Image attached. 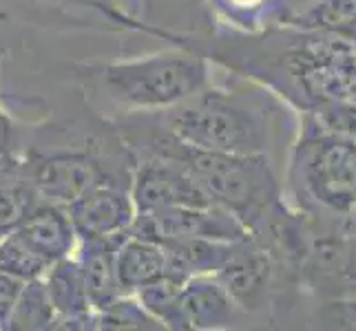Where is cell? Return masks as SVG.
I'll list each match as a JSON object with an SVG mask.
<instances>
[{
    "instance_id": "3957f363",
    "label": "cell",
    "mask_w": 356,
    "mask_h": 331,
    "mask_svg": "<svg viewBox=\"0 0 356 331\" xmlns=\"http://www.w3.org/2000/svg\"><path fill=\"white\" fill-rule=\"evenodd\" d=\"M179 142L204 151L266 155L270 142L268 113L239 91L206 89L159 113H146Z\"/></svg>"
},
{
    "instance_id": "d4e9b609",
    "label": "cell",
    "mask_w": 356,
    "mask_h": 331,
    "mask_svg": "<svg viewBox=\"0 0 356 331\" xmlns=\"http://www.w3.org/2000/svg\"><path fill=\"white\" fill-rule=\"evenodd\" d=\"M318 0H281V16H290L292 20H299L308 16Z\"/></svg>"
},
{
    "instance_id": "2e32d148",
    "label": "cell",
    "mask_w": 356,
    "mask_h": 331,
    "mask_svg": "<svg viewBox=\"0 0 356 331\" xmlns=\"http://www.w3.org/2000/svg\"><path fill=\"white\" fill-rule=\"evenodd\" d=\"M166 254V276L186 283L193 276L215 274L224 263L232 241L213 239H166L157 241Z\"/></svg>"
},
{
    "instance_id": "7402d4cb",
    "label": "cell",
    "mask_w": 356,
    "mask_h": 331,
    "mask_svg": "<svg viewBox=\"0 0 356 331\" xmlns=\"http://www.w3.org/2000/svg\"><path fill=\"white\" fill-rule=\"evenodd\" d=\"M35 201L38 197L22 179V173L18 177L0 181V237L14 232Z\"/></svg>"
},
{
    "instance_id": "ffe728a7",
    "label": "cell",
    "mask_w": 356,
    "mask_h": 331,
    "mask_svg": "<svg viewBox=\"0 0 356 331\" xmlns=\"http://www.w3.org/2000/svg\"><path fill=\"white\" fill-rule=\"evenodd\" d=\"M49 265L51 263L44 261L18 232H9V235L0 237V272L3 274L27 283L33 278H42Z\"/></svg>"
},
{
    "instance_id": "e0dca14e",
    "label": "cell",
    "mask_w": 356,
    "mask_h": 331,
    "mask_svg": "<svg viewBox=\"0 0 356 331\" xmlns=\"http://www.w3.org/2000/svg\"><path fill=\"white\" fill-rule=\"evenodd\" d=\"M56 309L44 289L42 278H33L22 283L18 300L11 312L7 329L11 331H47L54 329Z\"/></svg>"
},
{
    "instance_id": "9c48e42d",
    "label": "cell",
    "mask_w": 356,
    "mask_h": 331,
    "mask_svg": "<svg viewBox=\"0 0 356 331\" xmlns=\"http://www.w3.org/2000/svg\"><path fill=\"white\" fill-rule=\"evenodd\" d=\"M131 183L120 179H102L78 197L65 210L80 241L102 239L129 232L135 221Z\"/></svg>"
},
{
    "instance_id": "ac0fdd59",
    "label": "cell",
    "mask_w": 356,
    "mask_h": 331,
    "mask_svg": "<svg viewBox=\"0 0 356 331\" xmlns=\"http://www.w3.org/2000/svg\"><path fill=\"white\" fill-rule=\"evenodd\" d=\"M135 296L144 305V309L162 325V329L188 331L186 318L181 312V283H177V280L162 276L155 283L138 289Z\"/></svg>"
},
{
    "instance_id": "277c9868",
    "label": "cell",
    "mask_w": 356,
    "mask_h": 331,
    "mask_svg": "<svg viewBox=\"0 0 356 331\" xmlns=\"http://www.w3.org/2000/svg\"><path fill=\"white\" fill-rule=\"evenodd\" d=\"M294 183L316 203L348 212L356 205V142L346 133L308 135L292 166Z\"/></svg>"
},
{
    "instance_id": "7c38bea8",
    "label": "cell",
    "mask_w": 356,
    "mask_h": 331,
    "mask_svg": "<svg viewBox=\"0 0 356 331\" xmlns=\"http://www.w3.org/2000/svg\"><path fill=\"white\" fill-rule=\"evenodd\" d=\"M14 232H18L49 263H56L65 256H73L80 243L65 207L40 199L33 203V207Z\"/></svg>"
},
{
    "instance_id": "603a6c76",
    "label": "cell",
    "mask_w": 356,
    "mask_h": 331,
    "mask_svg": "<svg viewBox=\"0 0 356 331\" xmlns=\"http://www.w3.org/2000/svg\"><path fill=\"white\" fill-rule=\"evenodd\" d=\"M301 22L312 29L356 38V0H318L310 14L301 18Z\"/></svg>"
},
{
    "instance_id": "6da1fadb",
    "label": "cell",
    "mask_w": 356,
    "mask_h": 331,
    "mask_svg": "<svg viewBox=\"0 0 356 331\" xmlns=\"http://www.w3.org/2000/svg\"><path fill=\"white\" fill-rule=\"evenodd\" d=\"M118 128L131 157L157 155L175 159L188 168L213 203L228 210L250 235L277 212L279 188L266 155L195 148L162 130L146 113L124 115Z\"/></svg>"
},
{
    "instance_id": "484cf974",
    "label": "cell",
    "mask_w": 356,
    "mask_h": 331,
    "mask_svg": "<svg viewBox=\"0 0 356 331\" xmlns=\"http://www.w3.org/2000/svg\"><path fill=\"white\" fill-rule=\"evenodd\" d=\"M11 135H14V124L7 117V113L0 108V146H9L11 144Z\"/></svg>"
},
{
    "instance_id": "5bb4252c",
    "label": "cell",
    "mask_w": 356,
    "mask_h": 331,
    "mask_svg": "<svg viewBox=\"0 0 356 331\" xmlns=\"http://www.w3.org/2000/svg\"><path fill=\"white\" fill-rule=\"evenodd\" d=\"M237 303L215 274L193 276L181 283V312L188 329H228L237 318Z\"/></svg>"
},
{
    "instance_id": "4fadbf2b",
    "label": "cell",
    "mask_w": 356,
    "mask_h": 331,
    "mask_svg": "<svg viewBox=\"0 0 356 331\" xmlns=\"http://www.w3.org/2000/svg\"><path fill=\"white\" fill-rule=\"evenodd\" d=\"M129 232H122V235H113V237H102V239H87L78 243V250L73 256H76V261L80 265L84 289H87L93 312L104 309L108 303H113L118 296H122L118 272H115V254L122 239Z\"/></svg>"
},
{
    "instance_id": "7a4b0ae2",
    "label": "cell",
    "mask_w": 356,
    "mask_h": 331,
    "mask_svg": "<svg viewBox=\"0 0 356 331\" xmlns=\"http://www.w3.org/2000/svg\"><path fill=\"white\" fill-rule=\"evenodd\" d=\"M89 93L118 106L124 115L159 113L200 93L211 84L206 58L184 49L122 60L111 65L78 67Z\"/></svg>"
},
{
    "instance_id": "5b68a950",
    "label": "cell",
    "mask_w": 356,
    "mask_h": 331,
    "mask_svg": "<svg viewBox=\"0 0 356 331\" xmlns=\"http://www.w3.org/2000/svg\"><path fill=\"white\" fill-rule=\"evenodd\" d=\"M290 78L318 102L356 100V38L323 31L286 56Z\"/></svg>"
},
{
    "instance_id": "44dd1931",
    "label": "cell",
    "mask_w": 356,
    "mask_h": 331,
    "mask_svg": "<svg viewBox=\"0 0 356 331\" xmlns=\"http://www.w3.org/2000/svg\"><path fill=\"white\" fill-rule=\"evenodd\" d=\"M224 20L243 29H257L281 14V0H208Z\"/></svg>"
},
{
    "instance_id": "d6986e66",
    "label": "cell",
    "mask_w": 356,
    "mask_h": 331,
    "mask_svg": "<svg viewBox=\"0 0 356 331\" xmlns=\"http://www.w3.org/2000/svg\"><path fill=\"white\" fill-rule=\"evenodd\" d=\"M93 329L97 331H157L162 329L144 309L135 294H122L104 309L93 312Z\"/></svg>"
},
{
    "instance_id": "ba28073f",
    "label": "cell",
    "mask_w": 356,
    "mask_h": 331,
    "mask_svg": "<svg viewBox=\"0 0 356 331\" xmlns=\"http://www.w3.org/2000/svg\"><path fill=\"white\" fill-rule=\"evenodd\" d=\"M131 232L153 241H166V239L239 241L250 235L235 217L219 205L168 207V210L135 214Z\"/></svg>"
},
{
    "instance_id": "8992f818",
    "label": "cell",
    "mask_w": 356,
    "mask_h": 331,
    "mask_svg": "<svg viewBox=\"0 0 356 331\" xmlns=\"http://www.w3.org/2000/svg\"><path fill=\"white\" fill-rule=\"evenodd\" d=\"M20 173L35 197L60 207L71 205L102 179L115 177L91 151L29 153L20 159Z\"/></svg>"
},
{
    "instance_id": "83f0119b",
    "label": "cell",
    "mask_w": 356,
    "mask_h": 331,
    "mask_svg": "<svg viewBox=\"0 0 356 331\" xmlns=\"http://www.w3.org/2000/svg\"><path fill=\"white\" fill-rule=\"evenodd\" d=\"M352 272L356 274V250L352 252Z\"/></svg>"
},
{
    "instance_id": "8fae6325",
    "label": "cell",
    "mask_w": 356,
    "mask_h": 331,
    "mask_svg": "<svg viewBox=\"0 0 356 331\" xmlns=\"http://www.w3.org/2000/svg\"><path fill=\"white\" fill-rule=\"evenodd\" d=\"M42 283L56 309L54 329H93V307L89 303L87 289H84L76 256H65V259L49 265Z\"/></svg>"
},
{
    "instance_id": "30bf717a",
    "label": "cell",
    "mask_w": 356,
    "mask_h": 331,
    "mask_svg": "<svg viewBox=\"0 0 356 331\" xmlns=\"http://www.w3.org/2000/svg\"><path fill=\"white\" fill-rule=\"evenodd\" d=\"M215 276L239 309H259L273 278V259L266 245L248 235L230 243V250Z\"/></svg>"
},
{
    "instance_id": "cb8c5ba5",
    "label": "cell",
    "mask_w": 356,
    "mask_h": 331,
    "mask_svg": "<svg viewBox=\"0 0 356 331\" xmlns=\"http://www.w3.org/2000/svg\"><path fill=\"white\" fill-rule=\"evenodd\" d=\"M20 289H22V280L0 272V329H7Z\"/></svg>"
},
{
    "instance_id": "52a82bcc",
    "label": "cell",
    "mask_w": 356,
    "mask_h": 331,
    "mask_svg": "<svg viewBox=\"0 0 356 331\" xmlns=\"http://www.w3.org/2000/svg\"><path fill=\"white\" fill-rule=\"evenodd\" d=\"M131 199L135 214L168 210V207H204L217 205L208 197L188 168L175 159L140 155L131 157Z\"/></svg>"
},
{
    "instance_id": "f1b7e54d",
    "label": "cell",
    "mask_w": 356,
    "mask_h": 331,
    "mask_svg": "<svg viewBox=\"0 0 356 331\" xmlns=\"http://www.w3.org/2000/svg\"><path fill=\"white\" fill-rule=\"evenodd\" d=\"M144 3H146V5H151V0H144Z\"/></svg>"
},
{
    "instance_id": "4316f807",
    "label": "cell",
    "mask_w": 356,
    "mask_h": 331,
    "mask_svg": "<svg viewBox=\"0 0 356 331\" xmlns=\"http://www.w3.org/2000/svg\"><path fill=\"white\" fill-rule=\"evenodd\" d=\"M84 3H93V5H97V7H106V9H108V5H111V0H84Z\"/></svg>"
},
{
    "instance_id": "9a60e30c",
    "label": "cell",
    "mask_w": 356,
    "mask_h": 331,
    "mask_svg": "<svg viewBox=\"0 0 356 331\" xmlns=\"http://www.w3.org/2000/svg\"><path fill=\"white\" fill-rule=\"evenodd\" d=\"M115 272L122 294H135L144 285L166 276V254L162 245L129 232L115 254Z\"/></svg>"
}]
</instances>
